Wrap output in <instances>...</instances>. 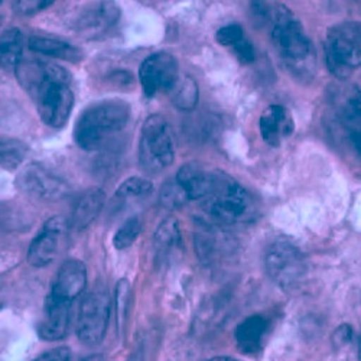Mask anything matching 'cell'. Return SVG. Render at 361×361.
Listing matches in <instances>:
<instances>
[{
	"mask_svg": "<svg viewBox=\"0 0 361 361\" xmlns=\"http://www.w3.org/2000/svg\"><path fill=\"white\" fill-rule=\"evenodd\" d=\"M71 304L48 295L45 300V314L39 324L38 334L42 340L56 341L68 334Z\"/></svg>",
	"mask_w": 361,
	"mask_h": 361,
	"instance_id": "14",
	"label": "cell"
},
{
	"mask_svg": "<svg viewBox=\"0 0 361 361\" xmlns=\"http://www.w3.org/2000/svg\"><path fill=\"white\" fill-rule=\"evenodd\" d=\"M180 242V233L178 228V223L173 219H168L158 227L155 233V249L164 257L172 249L178 247Z\"/></svg>",
	"mask_w": 361,
	"mask_h": 361,
	"instance_id": "25",
	"label": "cell"
},
{
	"mask_svg": "<svg viewBox=\"0 0 361 361\" xmlns=\"http://www.w3.org/2000/svg\"><path fill=\"white\" fill-rule=\"evenodd\" d=\"M208 361H237V360L230 358V357H216V358H212V360H208Z\"/></svg>",
	"mask_w": 361,
	"mask_h": 361,
	"instance_id": "35",
	"label": "cell"
},
{
	"mask_svg": "<svg viewBox=\"0 0 361 361\" xmlns=\"http://www.w3.org/2000/svg\"><path fill=\"white\" fill-rule=\"evenodd\" d=\"M201 205L209 217L227 226L247 223L255 216V201L250 194L231 176L219 171H214Z\"/></svg>",
	"mask_w": 361,
	"mask_h": 361,
	"instance_id": "4",
	"label": "cell"
},
{
	"mask_svg": "<svg viewBox=\"0 0 361 361\" xmlns=\"http://www.w3.org/2000/svg\"><path fill=\"white\" fill-rule=\"evenodd\" d=\"M16 9L23 13V15H34V13H38L39 11H44L47 9L48 6L52 5V2H34V0H31V2H16Z\"/></svg>",
	"mask_w": 361,
	"mask_h": 361,
	"instance_id": "31",
	"label": "cell"
},
{
	"mask_svg": "<svg viewBox=\"0 0 361 361\" xmlns=\"http://www.w3.org/2000/svg\"><path fill=\"white\" fill-rule=\"evenodd\" d=\"M169 94L175 107L184 111H191L198 104V97H200L198 84L190 75H179L178 81L171 88Z\"/></svg>",
	"mask_w": 361,
	"mask_h": 361,
	"instance_id": "21",
	"label": "cell"
},
{
	"mask_svg": "<svg viewBox=\"0 0 361 361\" xmlns=\"http://www.w3.org/2000/svg\"><path fill=\"white\" fill-rule=\"evenodd\" d=\"M325 56L328 70L337 78H348L361 68V22H343L329 27Z\"/></svg>",
	"mask_w": 361,
	"mask_h": 361,
	"instance_id": "5",
	"label": "cell"
},
{
	"mask_svg": "<svg viewBox=\"0 0 361 361\" xmlns=\"http://www.w3.org/2000/svg\"><path fill=\"white\" fill-rule=\"evenodd\" d=\"M259 128L263 140L269 146L278 147L292 136L295 123L290 111L286 107L281 104H270L260 116Z\"/></svg>",
	"mask_w": 361,
	"mask_h": 361,
	"instance_id": "13",
	"label": "cell"
},
{
	"mask_svg": "<svg viewBox=\"0 0 361 361\" xmlns=\"http://www.w3.org/2000/svg\"><path fill=\"white\" fill-rule=\"evenodd\" d=\"M87 269L85 264L77 259H70L59 267L52 283L51 296L64 302L73 304L85 289Z\"/></svg>",
	"mask_w": 361,
	"mask_h": 361,
	"instance_id": "12",
	"label": "cell"
},
{
	"mask_svg": "<svg viewBox=\"0 0 361 361\" xmlns=\"http://www.w3.org/2000/svg\"><path fill=\"white\" fill-rule=\"evenodd\" d=\"M106 202V194L100 188L87 190L82 192L74 202L71 219L68 221L70 228H74L77 231L87 228L92 224L99 214Z\"/></svg>",
	"mask_w": 361,
	"mask_h": 361,
	"instance_id": "15",
	"label": "cell"
},
{
	"mask_svg": "<svg viewBox=\"0 0 361 361\" xmlns=\"http://www.w3.org/2000/svg\"><path fill=\"white\" fill-rule=\"evenodd\" d=\"M27 147L19 139L0 135V168L12 171L22 165Z\"/></svg>",
	"mask_w": 361,
	"mask_h": 361,
	"instance_id": "23",
	"label": "cell"
},
{
	"mask_svg": "<svg viewBox=\"0 0 361 361\" xmlns=\"http://www.w3.org/2000/svg\"><path fill=\"white\" fill-rule=\"evenodd\" d=\"M117 20V8L111 4H100V6L93 8L85 15V29L88 32H102L106 31Z\"/></svg>",
	"mask_w": 361,
	"mask_h": 361,
	"instance_id": "24",
	"label": "cell"
},
{
	"mask_svg": "<svg viewBox=\"0 0 361 361\" xmlns=\"http://www.w3.org/2000/svg\"><path fill=\"white\" fill-rule=\"evenodd\" d=\"M130 120V106L122 100H102L87 107L74 128V139L84 150L104 147Z\"/></svg>",
	"mask_w": 361,
	"mask_h": 361,
	"instance_id": "2",
	"label": "cell"
},
{
	"mask_svg": "<svg viewBox=\"0 0 361 361\" xmlns=\"http://www.w3.org/2000/svg\"><path fill=\"white\" fill-rule=\"evenodd\" d=\"M341 125L351 146L361 155V92H355L340 109Z\"/></svg>",
	"mask_w": 361,
	"mask_h": 361,
	"instance_id": "18",
	"label": "cell"
},
{
	"mask_svg": "<svg viewBox=\"0 0 361 361\" xmlns=\"http://www.w3.org/2000/svg\"><path fill=\"white\" fill-rule=\"evenodd\" d=\"M190 201L185 191L179 187L176 180H169L161 190V204L169 209L183 207Z\"/></svg>",
	"mask_w": 361,
	"mask_h": 361,
	"instance_id": "27",
	"label": "cell"
},
{
	"mask_svg": "<svg viewBox=\"0 0 361 361\" xmlns=\"http://www.w3.org/2000/svg\"><path fill=\"white\" fill-rule=\"evenodd\" d=\"M245 31L243 27L240 25H227V26H223L220 27L217 34H216V39L220 45H224V47H234L238 41H242L245 38Z\"/></svg>",
	"mask_w": 361,
	"mask_h": 361,
	"instance_id": "28",
	"label": "cell"
},
{
	"mask_svg": "<svg viewBox=\"0 0 361 361\" xmlns=\"http://www.w3.org/2000/svg\"><path fill=\"white\" fill-rule=\"evenodd\" d=\"M154 191V185L150 180L139 176H132L118 187L114 194V204L125 205L136 200H143Z\"/></svg>",
	"mask_w": 361,
	"mask_h": 361,
	"instance_id": "22",
	"label": "cell"
},
{
	"mask_svg": "<svg viewBox=\"0 0 361 361\" xmlns=\"http://www.w3.org/2000/svg\"><path fill=\"white\" fill-rule=\"evenodd\" d=\"M178 78V59L169 52H155L147 56L139 70V80L147 97L169 93Z\"/></svg>",
	"mask_w": 361,
	"mask_h": 361,
	"instance_id": "9",
	"label": "cell"
},
{
	"mask_svg": "<svg viewBox=\"0 0 361 361\" xmlns=\"http://www.w3.org/2000/svg\"><path fill=\"white\" fill-rule=\"evenodd\" d=\"M18 78L37 103L42 122L51 128H63L74 107L70 73L54 64L20 63Z\"/></svg>",
	"mask_w": 361,
	"mask_h": 361,
	"instance_id": "1",
	"label": "cell"
},
{
	"mask_svg": "<svg viewBox=\"0 0 361 361\" xmlns=\"http://www.w3.org/2000/svg\"><path fill=\"white\" fill-rule=\"evenodd\" d=\"M71 350L68 347H56L42 353L34 361H70Z\"/></svg>",
	"mask_w": 361,
	"mask_h": 361,
	"instance_id": "30",
	"label": "cell"
},
{
	"mask_svg": "<svg viewBox=\"0 0 361 361\" xmlns=\"http://www.w3.org/2000/svg\"><path fill=\"white\" fill-rule=\"evenodd\" d=\"M2 23H4V18H2V16H0V26H2Z\"/></svg>",
	"mask_w": 361,
	"mask_h": 361,
	"instance_id": "37",
	"label": "cell"
},
{
	"mask_svg": "<svg viewBox=\"0 0 361 361\" xmlns=\"http://www.w3.org/2000/svg\"><path fill=\"white\" fill-rule=\"evenodd\" d=\"M214 171H209L198 164H187L180 166L175 180L185 191L190 200L201 201L209 185H212Z\"/></svg>",
	"mask_w": 361,
	"mask_h": 361,
	"instance_id": "16",
	"label": "cell"
},
{
	"mask_svg": "<svg viewBox=\"0 0 361 361\" xmlns=\"http://www.w3.org/2000/svg\"><path fill=\"white\" fill-rule=\"evenodd\" d=\"M22 191L42 200H59L67 195L68 185L61 178L39 165H29L19 176Z\"/></svg>",
	"mask_w": 361,
	"mask_h": 361,
	"instance_id": "11",
	"label": "cell"
},
{
	"mask_svg": "<svg viewBox=\"0 0 361 361\" xmlns=\"http://www.w3.org/2000/svg\"><path fill=\"white\" fill-rule=\"evenodd\" d=\"M110 311L111 302L106 289H94L82 298L77 318V336L81 343L93 347L103 341Z\"/></svg>",
	"mask_w": 361,
	"mask_h": 361,
	"instance_id": "8",
	"label": "cell"
},
{
	"mask_svg": "<svg viewBox=\"0 0 361 361\" xmlns=\"http://www.w3.org/2000/svg\"><path fill=\"white\" fill-rule=\"evenodd\" d=\"M142 231V221L137 217H132L126 220L120 228L116 231L113 237V246L116 250L129 249L139 237Z\"/></svg>",
	"mask_w": 361,
	"mask_h": 361,
	"instance_id": "26",
	"label": "cell"
},
{
	"mask_svg": "<svg viewBox=\"0 0 361 361\" xmlns=\"http://www.w3.org/2000/svg\"><path fill=\"white\" fill-rule=\"evenodd\" d=\"M267 275L281 288L293 290L300 286L308 274V263L304 253L288 238H276L264 252Z\"/></svg>",
	"mask_w": 361,
	"mask_h": 361,
	"instance_id": "6",
	"label": "cell"
},
{
	"mask_svg": "<svg viewBox=\"0 0 361 361\" xmlns=\"http://www.w3.org/2000/svg\"><path fill=\"white\" fill-rule=\"evenodd\" d=\"M264 18L272 22V42L281 58L296 74L315 64L314 47L298 18L283 5L264 9Z\"/></svg>",
	"mask_w": 361,
	"mask_h": 361,
	"instance_id": "3",
	"label": "cell"
},
{
	"mask_svg": "<svg viewBox=\"0 0 361 361\" xmlns=\"http://www.w3.org/2000/svg\"><path fill=\"white\" fill-rule=\"evenodd\" d=\"M29 48L35 52H41L59 59H66V61H78L81 58V51L74 45L67 44L64 41L44 37H32L29 39Z\"/></svg>",
	"mask_w": 361,
	"mask_h": 361,
	"instance_id": "20",
	"label": "cell"
},
{
	"mask_svg": "<svg viewBox=\"0 0 361 361\" xmlns=\"http://www.w3.org/2000/svg\"><path fill=\"white\" fill-rule=\"evenodd\" d=\"M234 49V54L237 55V58L242 61L243 64H250L256 59V51L253 44L247 39V37H245L242 41H238L234 47H231Z\"/></svg>",
	"mask_w": 361,
	"mask_h": 361,
	"instance_id": "29",
	"label": "cell"
},
{
	"mask_svg": "<svg viewBox=\"0 0 361 361\" xmlns=\"http://www.w3.org/2000/svg\"><path fill=\"white\" fill-rule=\"evenodd\" d=\"M68 223L63 217H54L48 220L41 233L32 240L27 250V263L34 267H44L49 264L58 255L59 245L64 238Z\"/></svg>",
	"mask_w": 361,
	"mask_h": 361,
	"instance_id": "10",
	"label": "cell"
},
{
	"mask_svg": "<svg viewBox=\"0 0 361 361\" xmlns=\"http://www.w3.org/2000/svg\"><path fill=\"white\" fill-rule=\"evenodd\" d=\"M23 37L18 27L0 34V67L15 68L22 63Z\"/></svg>",
	"mask_w": 361,
	"mask_h": 361,
	"instance_id": "19",
	"label": "cell"
},
{
	"mask_svg": "<svg viewBox=\"0 0 361 361\" xmlns=\"http://www.w3.org/2000/svg\"><path fill=\"white\" fill-rule=\"evenodd\" d=\"M267 321L262 315H252L235 328V343L238 350L245 354H256L260 351L266 336Z\"/></svg>",
	"mask_w": 361,
	"mask_h": 361,
	"instance_id": "17",
	"label": "cell"
},
{
	"mask_svg": "<svg viewBox=\"0 0 361 361\" xmlns=\"http://www.w3.org/2000/svg\"><path fill=\"white\" fill-rule=\"evenodd\" d=\"M5 298H6L5 286L0 285V308H2V305H4V302H5Z\"/></svg>",
	"mask_w": 361,
	"mask_h": 361,
	"instance_id": "34",
	"label": "cell"
},
{
	"mask_svg": "<svg viewBox=\"0 0 361 361\" xmlns=\"http://www.w3.org/2000/svg\"><path fill=\"white\" fill-rule=\"evenodd\" d=\"M358 358H360V361H361V337H360V340H358Z\"/></svg>",
	"mask_w": 361,
	"mask_h": 361,
	"instance_id": "36",
	"label": "cell"
},
{
	"mask_svg": "<svg viewBox=\"0 0 361 361\" xmlns=\"http://www.w3.org/2000/svg\"><path fill=\"white\" fill-rule=\"evenodd\" d=\"M351 338H353V329L350 325L340 326L334 334V340H336L337 345H344V344L350 343Z\"/></svg>",
	"mask_w": 361,
	"mask_h": 361,
	"instance_id": "32",
	"label": "cell"
},
{
	"mask_svg": "<svg viewBox=\"0 0 361 361\" xmlns=\"http://www.w3.org/2000/svg\"><path fill=\"white\" fill-rule=\"evenodd\" d=\"M175 159V146L171 129L161 114L149 116L142 128L140 162L150 172L168 168Z\"/></svg>",
	"mask_w": 361,
	"mask_h": 361,
	"instance_id": "7",
	"label": "cell"
},
{
	"mask_svg": "<svg viewBox=\"0 0 361 361\" xmlns=\"http://www.w3.org/2000/svg\"><path fill=\"white\" fill-rule=\"evenodd\" d=\"M81 361H103V357L99 354H93V355H88V357L82 358Z\"/></svg>",
	"mask_w": 361,
	"mask_h": 361,
	"instance_id": "33",
	"label": "cell"
}]
</instances>
